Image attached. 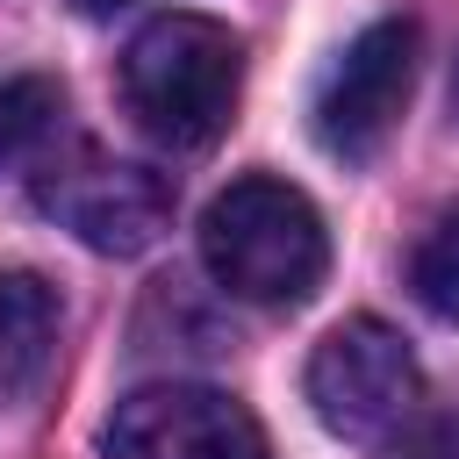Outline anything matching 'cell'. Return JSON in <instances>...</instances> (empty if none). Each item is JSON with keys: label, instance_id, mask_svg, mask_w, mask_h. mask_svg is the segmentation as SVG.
I'll return each mask as SVG.
<instances>
[{"label": "cell", "instance_id": "obj_8", "mask_svg": "<svg viewBox=\"0 0 459 459\" xmlns=\"http://www.w3.org/2000/svg\"><path fill=\"white\" fill-rule=\"evenodd\" d=\"M65 143V86L57 79H7L0 86V172H36Z\"/></svg>", "mask_w": 459, "mask_h": 459}, {"label": "cell", "instance_id": "obj_3", "mask_svg": "<svg viewBox=\"0 0 459 459\" xmlns=\"http://www.w3.org/2000/svg\"><path fill=\"white\" fill-rule=\"evenodd\" d=\"M29 186H36L43 215H57L86 251H108V258H136L172 230V186L151 165L108 158V151H93L79 136H65L29 172Z\"/></svg>", "mask_w": 459, "mask_h": 459}, {"label": "cell", "instance_id": "obj_1", "mask_svg": "<svg viewBox=\"0 0 459 459\" xmlns=\"http://www.w3.org/2000/svg\"><path fill=\"white\" fill-rule=\"evenodd\" d=\"M201 265L237 301L294 308L323 287L330 237H323V215L301 186H287L273 172H244L201 215Z\"/></svg>", "mask_w": 459, "mask_h": 459}, {"label": "cell", "instance_id": "obj_4", "mask_svg": "<svg viewBox=\"0 0 459 459\" xmlns=\"http://www.w3.org/2000/svg\"><path fill=\"white\" fill-rule=\"evenodd\" d=\"M301 387H308V409H316L323 430L387 437L416 409L423 373H416V351L402 344V330H387L380 316H351L308 351V380Z\"/></svg>", "mask_w": 459, "mask_h": 459}, {"label": "cell", "instance_id": "obj_2", "mask_svg": "<svg viewBox=\"0 0 459 459\" xmlns=\"http://www.w3.org/2000/svg\"><path fill=\"white\" fill-rule=\"evenodd\" d=\"M244 93V43L215 14H158L122 50V100L165 151H201L230 129Z\"/></svg>", "mask_w": 459, "mask_h": 459}, {"label": "cell", "instance_id": "obj_11", "mask_svg": "<svg viewBox=\"0 0 459 459\" xmlns=\"http://www.w3.org/2000/svg\"><path fill=\"white\" fill-rule=\"evenodd\" d=\"M79 14H115V7H129V0H72Z\"/></svg>", "mask_w": 459, "mask_h": 459}, {"label": "cell", "instance_id": "obj_10", "mask_svg": "<svg viewBox=\"0 0 459 459\" xmlns=\"http://www.w3.org/2000/svg\"><path fill=\"white\" fill-rule=\"evenodd\" d=\"M387 459H459V423H423L387 445Z\"/></svg>", "mask_w": 459, "mask_h": 459}, {"label": "cell", "instance_id": "obj_6", "mask_svg": "<svg viewBox=\"0 0 459 459\" xmlns=\"http://www.w3.org/2000/svg\"><path fill=\"white\" fill-rule=\"evenodd\" d=\"M108 459H265L258 416L201 380H151L115 402Z\"/></svg>", "mask_w": 459, "mask_h": 459}, {"label": "cell", "instance_id": "obj_7", "mask_svg": "<svg viewBox=\"0 0 459 459\" xmlns=\"http://www.w3.org/2000/svg\"><path fill=\"white\" fill-rule=\"evenodd\" d=\"M57 359V287L29 265H0V409L29 402Z\"/></svg>", "mask_w": 459, "mask_h": 459}, {"label": "cell", "instance_id": "obj_9", "mask_svg": "<svg viewBox=\"0 0 459 459\" xmlns=\"http://www.w3.org/2000/svg\"><path fill=\"white\" fill-rule=\"evenodd\" d=\"M409 287L437 323H459V201L423 230V244L409 258Z\"/></svg>", "mask_w": 459, "mask_h": 459}, {"label": "cell", "instance_id": "obj_5", "mask_svg": "<svg viewBox=\"0 0 459 459\" xmlns=\"http://www.w3.org/2000/svg\"><path fill=\"white\" fill-rule=\"evenodd\" d=\"M416 86V22L387 14L359 29L316 86V143L330 158H373Z\"/></svg>", "mask_w": 459, "mask_h": 459}]
</instances>
